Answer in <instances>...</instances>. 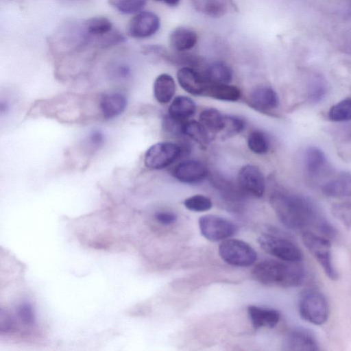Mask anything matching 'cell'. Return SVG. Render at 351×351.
<instances>
[{
    "label": "cell",
    "mask_w": 351,
    "mask_h": 351,
    "mask_svg": "<svg viewBox=\"0 0 351 351\" xmlns=\"http://www.w3.org/2000/svg\"><path fill=\"white\" fill-rule=\"evenodd\" d=\"M271 204L279 220L289 229L302 230L314 228L330 240L337 235V230L324 217L317 204L305 195L277 192L271 196Z\"/></svg>",
    "instance_id": "cell-1"
},
{
    "label": "cell",
    "mask_w": 351,
    "mask_h": 351,
    "mask_svg": "<svg viewBox=\"0 0 351 351\" xmlns=\"http://www.w3.org/2000/svg\"><path fill=\"white\" fill-rule=\"evenodd\" d=\"M300 263L266 260L257 263L252 274L256 280L265 285L297 287L306 277V269Z\"/></svg>",
    "instance_id": "cell-2"
},
{
    "label": "cell",
    "mask_w": 351,
    "mask_h": 351,
    "mask_svg": "<svg viewBox=\"0 0 351 351\" xmlns=\"http://www.w3.org/2000/svg\"><path fill=\"white\" fill-rule=\"evenodd\" d=\"M298 311L302 319L316 326L325 324L329 316L328 300L316 289H308L301 294Z\"/></svg>",
    "instance_id": "cell-3"
},
{
    "label": "cell",
    "mask_w": 351,
    "mask_h": 351,
    "mask_svg": "<svg viewBox=\"0 0 351 351\" xmlns=\"http://www.w3.org/2000/svg\"><path fill=\"white\" fill-rule=\"evenodd\" d=\"M304 245L320 265L326 276L332 280L339 278L334 266L330 240L311 231H304L302 234Z\"/></svg>",
    "instance_id": "cell-4"
},
{
    "label": "cell",
    "mask_w": 351,
    "mask_h": 351,
    "mask_svg": "<svg viewBox=\"0 0 351 351\" xmlns=\"http://www.w3.org/2000/svg\"><path fill=\"white\" fill-rule=\"evenodd\" d=\"M221 258L227 263L237 267H248L256 260L257 254L247 243L237 239H227L219 247Z\"/></svg>",
    "instance_id": "cell-5"
},
{
    "label": "cell",
    "mask_w": 351,
    "mask_h": 351,
    "mask_svg": "<svg viewBox=\"0 0 351 351\" xmlns=\"http://www.w3.org/2000/svg\"><path fill=\"white\" fill-rule=\"evenodd\" d=\"M258 242L265 252L281 261L301 262L303 258L301 250L285 237L264 234L258 238Z\"/></svg>",
    "instance_id": "cell-6"
},
{
    "label": "cell",
    "mask_w": 351,
    "mask_h": 351,
    "mask_svg": "<svg viewBox=\"0 0 351 351\" xmlns=\"http://www.w3.org/2000/svg\"><path fill=\"white\" fill-rule=\"evenodd\" d=\"M198 223L202 236L210 241H224L238 230L232 221L216 215H203L199 218Z\"/></svg>",
    "instance_id": "cell-7"
},
{
    "label": "cell",
    "mask_w": 351,
    "mask_h": 351,
    "mask_svg": "<svg viewBox=\"0 0 351 351\" xmlns=\"http://www.w3.org/2000/svg\"><path fill=\"white\" fill-rule=\"evenodd\" d=\"M179 145L160 142L152 145L145 152V165L150 169H162L172 164L181 154Z\"/></svg>",
    "instance_id": "cell-8"
},
{
    "label": "cell",
    "mask_w": 351,
    "mask_h": 351,
    "mask_svg": "<svg viewBox=\"0 0 351 351\" xmlns=\"http://www.w3.org/2000/svg\"><path fill=\"white\" fill-rule=\"evenodd\" d=\"M160 26V19L151 11L137 13L129 22L128 34L135 38H145L155 34Z\"/></svg>",
    "instance_id": "cell-9"
},
{
    "label": "cell",
    "mask_w": 351,
    "mask_h": 351,
    "mask_svg": "<svg viewBox=\"0 0 351 351\" xmlns=\"http://www.w3.org/2000/svg\"><path fill=\"white\" fill-rule=\"evenodd\" d=\"M304 161L305 171L309 178L317 180L331 176L328 159L319 147L310 146L306 148Z\"/></svg>",
    "instance_id": "cell-10"
},
{
    "label": "cell",
    "mask_w": 351,
    "mask_h": 351,
    "mask_svg": "<svg viewBox=\"0 0 351 351\" xmlns=\"http://www.w3.org/2000/svg\"><path fill=\"white\" fill-rule=\"evenodd\" d=\"M283 350L288 351H317L319 343L314 335L306 328L296 327L285 335Z\"/></svg>",
    "instance_id": "cell-11"
},
{
    "label": "cell",
    "mask_w": 351,
    "mask_h": 351,
    "mask_svg": "<svg viewBox=\"0 0 351 351\" xmlns=\"http://www.w3.org/2000/svg\"><path fill=\"white\" fill-rule=\"evenodd\" d=\"M238 180L241 188L246 193L256 197L263 196L265 182L261 169L252 165H246L239 172Z\"/></svg>",
    "instance_id": "cell-12"
},
{
    "label": "cell",
    "mask_w": 351,
    "mask_h": 351,
    "mask_svg": "<svg viewBox=\"0 0 351 351\" xmlns=\"http://www.w3.org/2000/svg\"><path fill=\"white\" fill-rule=\"evenodd\" d=\"M173 176L186 184L201 182L207 175L205 165L197 160H186L179 163L173 171Z\"/></svg>",
    "instance_id": "cell-13"
},
{
    "label": "cell",
    "mask_w": 351,
    "mask_h": 351,
    "mask_svg": "<svg viewBox=\"0 0 351 351\" xmlns=\"http://www.w3.org/2000/svg\"><path fill=\"white\" fill-rule=\"evenodd\" d=\"M321 190L323 194L330 197H351V173L330 176L322 184Z\"/></svg>",
    "instance_id": "cell-14"
},
{
    "label": "cell",
    "mask_w": 351,
    "mask_h": 351,
    "mask_svg": "<svg viewBox=\"0 0 351 351\" xmlns=\"http://www.w3.org/2000/svg\"><path fill=\"white\" fill-rule=\"evenodd\" d=\"M177 78L180 86L193 95H204L208 83L203 74L189 66L181 68Z\"/></svg>",
    "instance_id": "cell-15"
},
{
    "label": "cell",
    "mask_w": 351,
    "mask_h": 351,
    "mask_svg": "<svg viewBox=\"0 0 351 351\" xmlns=\"http://www.w3.org/2000/svg\"><path fill=\"white\" fill-rule=\"evenodd\" d=\"M249 102L256 110L267 111L278 107L279 99L276 92L271 87L259 86L250 93Z\"/></svg>",
    "instance_id": "cell-16"
},
{
    "label": "cell",
    "mask_w": 351,
    "mask_h": 351,
    "mask_svg": "<svg viewBox=\"0 0 351 351\" xmlns=\"http://www.w3.org/2000/svg\"><path fill=\"white\" fill-rule=\"evenodd\" d=\"M247 313L254 328L275 327L280 321V313L273 308H263L255 305L247 307Z\"/></svg>",
    "instance_id": "cell-17"
},
{
    "label": "cell",
    "mask_w": 351,
    "mask_h": 351,
    "mask_svg": "<svg viewBox=\"0 0 351 351\" xmlns=\"http://www.w3.org/2000/svg\"><path fill=\"white\" fill-rule=\"evenodd\" d=\"M127 99L119 93L106 94L101 97L99 101V108L103 117L112 119L121 114L125 109Z\"/></svg>",
    "instance_id": "cell-18"
},
{
    "label": "cell",
    "mask_w": 351,
    "mask_h": 351,
    "mask_svg": "<svg viewBox=\"0 0 351 351\" xmlns=\"http://www.w3.org/2000/svg\"><path fill=\"white\" fill-rule=\"evenodd\" d=\"M197 40L196 32L185 27L174 29L169 35V45L176 51L182 52L193 48Z\"/></svg>",
    "instance_id": "cell-19"
},
{
    "label": "cell",
    "mask_w": 351,
    "mask_h": 351,
    "mask_svg": "<svg viewBox=\"0 0 351 351\" xmlns=\"http://www.w3.org/2000/svg\"><path fill=\"white\" fill-rule=\"evenodd\" d=\"M195 110V104L192 99L186 96H178L169 106V117L183 122L192 117Z\"/></svg>",
    "instance_id": "cell-20"
},
{
    "label": "cell",
    "mask_w": 351,
    "mask_h": 351,
    "mask_svg": "<svg viewBox=\"0 0 351 351\" xmlns=\"http://www.w3.org/2000/svg\"><path fill=\"white\" fill-rule=\"evenodd\" d=\"M176 92V84L173 78L169 74L162 73L154 83L155 99L160 104H167L171 101Z\"/></svg>",
    "instance_id": "cell-21"
},
{
    "label": "cell",
    "mask_w": 351,
    "mask_h": 351,
    "mask_svg": "<svg viewBox=\"0 0 351 351\" xmlns=\"http://www.w3.org/2000/svg\"><path fill=\"white\" fill-rule=\"evenodd\" d=\"M203 96H208L216 99L235 101L241 97L239 88L229 84L208 83Z\"/></svg>",
    "instance_id": "cell-22"
},
{
    "label": "cell",
    "mask_w": 351,
    "mask_h": 351,
    "mask_svg": "<svg viewBox=\"0 0 351 351\" xmlns=\"http://www.w3.org/2000/svg\"><path fill=\"white\" fill-rule=\"evenodd\" d=\"M194 8L208 16L220 17L228 10L230 0H191Z\"/></svg>",
    "instance_id": "cell-23"
},
{
    "label": "cell",
    "mask_w": 351,
    "mask_h": 351,
    "mask_svg": "<svg viewBox=\"0 0 351 351\" xmlns=\"http://www.w3.org/2000/svg\"><path fill=\"white\" fill-rule=\"evenodd\" d=\"M328 91V84L324 77L319 73L313 74L306 85V97L313 104L324 99Z\"/></svg>",
    "instance_id": "cell-24"
},
{
    "label": "cell",
    "mask_w": 351,
    "mask_h": 351,
    "mask_svg": "<svg viewBox=\"0 0 351 351\" xmlns=\"http://www.w3.org/2000/svg\"><path fill=\"white\" fill-rule=\"evenodd\" d=\"M203 75L208 82L214 84H229L232 79L231 69L220 61L210 64Z\"/></svg>",
    "instance_id": "cell-25"
},
{
    "label": "cell",
    "mask_w": 351,
    "mask_h": 351,
    "mask_svg": "<svg viewBox=\"0 0 351 351\" xmlns=\"http://www.w3.org/2000/svg\"><path fill=\"white\" fill-rule=\"evenodd\" d=\"M83 28L89 38H98L113 29L112 23L105 16H94L87 19Z\"/></svg>",
    "instance_id": "cell-26"
},
{
    "label": "cell",
    "mask_w": 351,
    "mask_h": 351,
    "mask_svg": "<svg viewBox=\"0 0 351 351\" xmlns=\"http://www.w3.org/2000/svg\"><path fill=\"white\" fill-rule=\"evenodd\" d=\"M199 122L208 132L217 134L221 132L225 126V116L215 108L204 110L199 114Z\"/></svg>",
    "instance_id": "cell-27"
},
{
    "label": "cell",
    "mask_w": 351,
    "mask_h": 351,
    "mask_svg": "<svg viewBox=\"0 0 351 351\" xmlns=\"http://www.w3.org/2000/svg\"><path fill=\"white\" fill-rule=\"evenodd\" d=\"M182 134L189 136L202 147H206L208 144V132L200 122L184 121L182 125Z\"/></svg>",
    "instance_id": "cell-28"
},
{
    "label": "cell",
    "mask_w": 351,
    "mask_h": 351,
    "mask_svg": "<svg viewBox=\"0 0 351 351\" xmlns=\"http://www.w3.org/2000/svg\"><path fill=\"white\" fill-rule=\"evenodd\" d=\"M328 118L334 122L351 121V97L343 99L334 104L328 113Z\"/></svg>",
    "instance_id": "cell-29"
},
{
    "label": "cell",
    "mask_w": 351,
    "mask_h": 351,
    "mask_svg": "<svg viewBox=\"0 0 351 351\" xmlns=\"http://www.w3.org/2000/svg\"><path fill=\"white\" fill-rule=\"evenodd\" d=\"M247 145L252 152L257 154H264L269 149V143L266 134L263 132L256 130L249 134Z\"/></svg>",
    "instance_id": "cell-30"
},
{
    "label": "cell",
    "mask_w": 351,
    "mask_h": 351,
    "mask_svg": "<svg viewBox=\"0 0 351 351\" xmlns=\"http://www.w3.org/2000/svg\"><path fill=\"white\" fill-rule=\"evenodd\" d=\"M147 1V0H108L110 6L124 14L140 12Z\"/></svg>",
    "instance_id": "cell-31"
},
{
    "label": "cell",
    "mask_w": 351,
    "mask_h": 351,
    "mask_svg": "<svg viewBox=\"0 0 351 351\" xmlns=\"http://www.w3.org/2000/svg\"><path fill=\"white\" fill-rule=\"evenodd\" d=\"M335 218L348 228H351V200L333 204L330 208Z\"/></svg>",
    "instance_id": "cell-32"
},
{
    "label": "cell",
    "mask_w": 351,
    "mask_h": 351,
    "mask_svg": "<svg viewBox=\"0 0 351 351\" xmlns=\"http://www.w3.org/2000/svg\"><path fill=\"white\" fill-rule=\"evenodd\" d=\"M335 136L339 152L343 156H349L351 152V124L339 128Z\"/></svg>",
    "instance_id": "cell-33"
},
{
    "label": "cell",
    "mask_w": 351,
    "mask_h": 351,
    "mask_svg": "<svg viewBox=\"0 0 351 351\" xmlns=\"http://www.w3.org/2000/svg\"><path fill=\"white\" fill-rule=\"evenodd\" d=\"M245 126V121L237 116H225V126L222 130L223 138H230L242 132Z\"/></svg>",
    "instance_id": "cell-34"
},
{
    "label": "cell",
    "mask_w": 351,
    "mask_h": 351,
    "mask_svg": "<svg viewBox=\"0 0 351 351\" xmlns=\"http://www.w3.org/2000/svg\"><path fill=\"white\" fill-rule=\"evenodd\" d=\"M184 205L189 210L204 212L210 210L213 204L208 197L202 195H195L186 198L184 202Z\"/></svg>",
    "instance_id": "cell-35"
},
{
    "label": "cell",
    "mask_w": 351,
    "mask_h": 351,
    "mask_svg": "<svg viewBox=\"0 0 351 351\" xmlns=\"http://www.w3.org/2000/svg\"><path fill=\"white\" fill-rule=\"evenodd\" d=\"M125 41V38L119 32L112 29L109 33L97 38L98 44L101 47H108L121 44Z\"/></svg>",
    "instance_id": "cell-36"
},
{
    "label": "cell",
    "mask_w": 351,
    "mask_h": 351,
    "mask_svg": "<svg viewBox=\"0 0 351 351\" xmlns=\"http://www.w3.org/2000/svg\"><path fill=\"white\" fill-rule=\"evenodd\" d=\"M154 217L158 223L164 226L172 224L177 219L176 215L170 211H158L155 213Z\"/></svg>",
    "instance_id": "cell-37"
},
{
    "label": "cell",
    "mask_w": 351,
    "mask_h": 351,
    "mask_svg": "<svg viewBox=\"0 0 351 351\" xmlns=\"http://www.w3.org/2000/svg\"><path fill=\"white\" fill-rule=\"evenodd\" d=\"M89 140L93 145L99 146L104 143V136L99 132H94L90 135Z\"/></svg>",
    "instance_id": "cell-38"
},
{
    "label": "cell",
    "mask_w": 351,
    "mask_h": 351,
    "mask_svg": "<svg viewBox=\"0 0 351 351\" xmlns=\"http://www.w3.org/2000/svg\"><path fill=\"white\" fill-rule=\"evenodd\" d=\"M156 1H160V2H163L165 4L169 5V6H171V7L176 6L180 2V0H156Z\"/></svg>",
    "instance_id": "cell-39"
},
{
    "label": "cell",
    "mask_w": 351,
    "mask_h": 351,
    "mask_svg": "<svg viewBox=\"0 0 351 351\" xmlns=\"http://www.w3.org/2000/svg\"><path fill=\"white\" fill-rule=\"evenodd\" d=\"M345 49L346 51L351 55V33L349 34L348 37L347 38V40L345 44Z\"/></svg>",
    "instance_id": "cell-40"
}]
</instances>
